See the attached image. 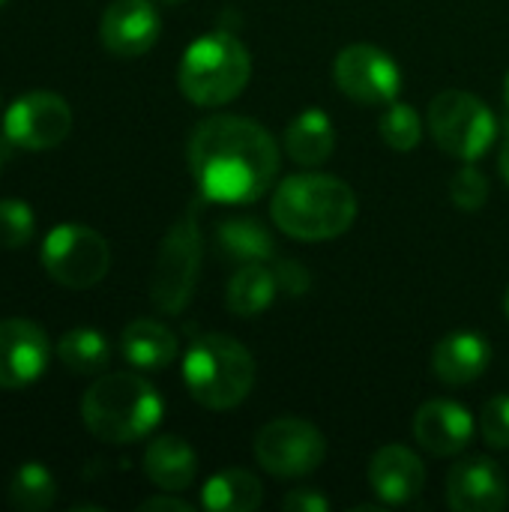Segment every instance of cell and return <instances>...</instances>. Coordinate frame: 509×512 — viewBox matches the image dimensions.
<instances>
[{
  "mask_svg": "<svg viewBox=\"0 0 509 512\" xmlns=\"http://www.w3.org/2000/svg\"><path fill=\"white\" fill-rule=\"evenodd\" d=\"M498 168H501V177L509 183V123L507 135H504V144H501V156H498Z\"/></svg>",
  "mask_w": 509,
  "mask_h": 512,
  "instance_id": "33",
  "label": "cell"
},
{
  "mask_svg": "<svg viewBox=\"0 0 509 512\" xmlns=\"http://www.w3.org/2000/svg\"><path fill=\"white\" fill-rule=\"evenodd\" d=\"M426 126L435 138V144L462 162L483 159L495 138H498V120L489 111V105L468 93V90H444L432 99Z\"/></svg>",
  "mask_w": 509,
  "mask_h": 512,
  "instance_id": "7",
  "label": "cell"
},
{
  "mask_svg": "<svg viewBox=\"0 0 509 512\" xmlns=\"http://www.w3.org/2000/svg\"><path fill=\"white\" fill-rule=\"evenodd\" d=\"M144 474L156 489L174 495V492H183L195 483L198 456L183 438L162 435V438L150 441L144 450Z\"/></svg>",
  "mask_w": 509,
  "mask_h": 512,
  "instance_id": "18",
  "label": "cell"
},
{
  "mask_svg": "<svg viewBox=\"0 0 509 512\" xmlns=\"http://www.w3.org/2000/svg\"><path fill=\"white\" fill-rule=\"evenodd\" d=\"M270 219L282 234L294 240H306V243L333 240L354 225L357 195L345 180L333 174H318V171L291 174L273 192Z\"/></svg>",
  "mask_w": 509,
  "mask_h": 512,
  "instance_id": "2",
  "label": "cell"
},
{
  "mask_svg": "<svg viewBox=\"0 0 509 512\" xmlns=\"http://www.w3.org/2000/svg\"><path fill=\"white\" fill-rule=\"evenodd\" d=\"M189 174L198 198L216 204H252L279 174V144L255 120L213 114L201 120L186 144Z\"/></svg>",
  "mask_w": 509,
  "mask_h": 512,
  "instance_id": "1",
  "label": "cell"
},
{
  "mask_svg": "<svg viewBox=\"0 0 509 512\" xmlns=\"http://www.w3.org/2000/svg\"><path fill=\"white\" fill-rule=\"evenodd\" d=\"M72 129V108L63 96L36 90L15 99L3 117L9 144L21 150H51L66 141Z\"/></svg>",
  "mask_w": 509,
  "mask_h": 512,
  "instance_id": "11",
  "label": "cell"
},
{
  "mask_svg": "<svg viewBox=\"0 0 509 512\" xmlns=\"http://www.w3.org/2000/svg\"><path fill=\"white\" fill-rule=\"evenodd\" d=\"M213 240H216V252H222L228 261H237V264H264L276 252L273 231L255 216L225 219L216 228Z\"/></svg>",
  "mask_w": 509,
  "mask_h": 512,
  "instance_id": "21",
  "label": "cell"
},
{
  "mask_svg": "<svg viewBox=\"0 0 509 512\" xmlns=\"http://www.w3.org/2000/svg\"><path fill=\"white\" fill-rule=\"evenodd\" d=\"M57 357L75 375H99L102 369H108L111 345L99 330L75 327L63 333V339L57 342Z\"/></svg>",
  "mask_w": 509,
  "mask_h": 512,
  "instance_id": "24",
  "label": "cell"
},
{
  "mask_svg": "<svg viewBox=\"0 0 509 512\" xmlns=\"http://www.w3.org/2000/svg\"><path fill=\"white\" fill-rule=\"evenodd\" d=\"M324 456L327 441L321 429L303 417H276L255 435L258 465L279 480H297L318 471Z\"/></svg>",
  "mask_w": 509,
  "mask_h": 512,
  "instance_id": "9",
  "label": "cell"
},
{
  "mask_svg": "<svg viewBox=\"0 0 509 512\" xmlns=\"http://www.w3.org/2000/svg\"><path fill=\"white\" fill-rule=\"evenodd\" d=\"M141 512H150V510H165V512H192V507L186 504V501H180V498H171V492L168 495H159V498H150V501H144Z\"/></svg>",
  "mask_w": 509,
  "mask_h": 512,
  "instance_id": "32",
  "label": "cell"
},
{
  "mask_svg": "<svg viewBox=\"0 0 509 512\" xmlns=\"http://www.w3.org/2000/svg\"><path fill=\"white\" fill-rule=\"evenodd\" d=\"M6 3H9V0H0V6H6Z\"/></svg>",
  "mask_w": 509,
  "mask_h": 512,
  "instance_id": "37",
  "label": "cell"
},
{
  "mask_svg": "<svg viewBox=\"0 0 509 512\" xmlns=\"http://www.w3.org/2000/svg\"><path fill=\"white\" fill-rule=\"evenodd\" d=\"M42 264L57 285L81 291L105 279L111 267V249L99 231L66 222L48 231L42 243Z\"/></svg>",
  "mask_w": 509,
  "mask_h": 512,
  "instance_id": "8",
  "label": "cell"
},
{
  "mask_svg": "<svg viewBox=\"0 0 509 512\" xmlns=\"http://www.w3.org/2000/svg\"><path fill=\"white\" fill-rule=\"evenodd\" d=\"M183 381L189 396L210 411H231L255 387V357L246 345L225 333L198 336L183 357Z\"/></svg>",
  "mask_w": 509,
  "mask_h": 512,
  "instance_id": "4",
  "label": "cell"
},
{
  "mask_svg": "<svg viewBox=\"0 0 509 512\" xmlns=\"http://www.w3.org/2000/svg\"><path fill=\"white\" fill-rule=\"evenodd\" d=\"M504 309H507V315H509V288H507V300H504Z\"/></svg>",
  "mask_w": 509,
  "mask_h": 512,
  "instance_id": "36",
  "label": "cell"
},
{
  "mask_svg": "<svg viewBox=\"0 0 509 512\" xmlns=\"http://www.w3.org/2000/svg\"><path fill=\"white\" fill-rule=\"evenodd\" d=\"M36 219L27 201L0 198V249H21L30 243Z\"/></svg>",
  "mask_w": 509,
  "mask_h": 512,
  "instance_id": "27",
  "label": "cell"
},
{
  "mask_svg": "<svg viewBox=\"0 0 509 512\" xmlns=\"http://www.w3.org/2000/svg\"><path fill=\"white\" fill-rule=\"evenodd\" d=\"M492 363V348L486 336L474 330H456L444 336L432 351V375L447 387H465L486 375Z\"/></svg>",
  "mask_w": 509,
  "mask_h": 512,
  "instance_id": "17",
  "label": "cell"
},
{
  "mask_svg": "<svg viewBox=\"0 0 509 512\" xmlns=\"http://www.w3.org/2000/svg\"><path fill=\"white\" fill-rule=\"evenodd\" d=\"M51 345L39 324L27 318L0 321V390H21L48 369Z\"/></svg>",
  "mask_w": 509,
  "mask_h": 512,
  "instance_id": "12",
  "label": "cell"
},
{
  "mask_svg": "<svg viewBox=\"0 0 509 512\" xmlns=\"http://www.w3.org/2000/svg\"><path fill=\"white\" fill-rule=\"evenodd\" d=\"M336 150V129L327 111L321 108H306L300 111L288 129H285V153L303 165V168H318L324 165Z\"/></svg>",
  "mask_w": 509,
  "mask_h": 512,
  "instance_id": "19",
  "label": "cell"
},
{
  "mask_svg": "<svg viewBox=\"0 0 509 512\" xmlns=\"http://www.w3.org/2000/svg\"><path fill=\"white\" fill-rule=\"evenodd\" d=\"M57 498V483L42 462H24L9 480V504L21 512L51 510Z\"/></svg>",
  "mask_w": 509,
  "mask_h": 512,
  "instance_id": "25",
  "label": "cell"
},
{
  "mask_svg": "<svg viewBox=\"0 0 509 512\" xmlns=\"http://www.w3.org/2000/svg\"><path fill=\"white\" fill-rule=\"evenodd\" d=\"M474 432L471 411L453 399H429L414 414V441L438 459L459 456L474 441Z\"/></svg>",
  "mask_w": 509,
  "mask_h": 512,
  "instance_id": "15",
  "label": "cell"
},
{
  "mask_svg": "<svg viewBox=\"0 0 509 512\" xmlns=\"http://www.w3.org/2000/svg\"><path fill=\"white\" fill-rule=\"evenodd\" d=\"M276 294H279V285H276L273 270H267L264 264H240V270L228 282L225 303L234 315L255 318L273 306Z\"/></svg>",
  "mask_w": 509,
  "mask_h": 512,
  "instance_id": "23",
  "label": "cell"
},
{
  "mask_svg": "<svg viewBox=\"0 0 509 512\" xmlns=\"http://www.w3.org/2000/svg\"><path fill=\"white\" fill-rule=\"evenodd\" d=\"M369 486L375 492V498L387 507H399L414 501L423 486H426V465L423 459L405 447V444H387L381 450H375V456L369 459Z\"/></svg>",
  "mask_w": 509,
  "mask_h": 512,
  "instance_id": "16",
  "label": "cell"
},
{
  "mask_svg": "<svg viewBox=\"0 0 509 512\" xmlns=\"http://www.w3.org/2000/svg\"><path fill=\"white\" fill-rule=\"evenodd\" d=\"M378 129H381L384 144L396 153H411L423 138V120H420L417 108L408 102H399V99H393L381 111Z\"/></svg>",
  "mask_w": 509,
  "mask_h": 512,
  "instance_id": "26",
  "label": "cell"
},
{
  "mask_svg": "<svg viewBox=\"0 0 509 512\" xmlns=\"http://www.w3.org/2000/svg\"><path fill=\"white\" fill-rule=\"evenodd\" d=\"M450 201L459 210H468V213L486 207V201H489V180H486V174L474 162H468L465 168H459L453 174V180H450Z\"/></svg>",
  "mask_w": 509,
  "mask_h": 512,
  "instance_id": "28",
  "label": "cell"
},
{
  "mask_svg": "<svg viewBox=\"0 0 509 512\" xmlns=\"http://www.w3.org/2000/svg\"><path fill=\"white\" fill-rule=\"evenodd\" d=\"M480 432H483V441L495 450H509V396H492L486 405H483V414H480Z\"/></svg>",
  "mask_w": 509,
  "mask_h": 512,
  "instance_id": "29",
  "label": "cell"
},
{
  "mask_svg": "<svg viewBox=\"0 0 509 512\" xmlns=\"http://www.w3.org/2000/svg\"><path fill=\"white\" fill-rule=\"evenodd\" d=\"M264 501V486L252 471L228 468L213 474L201 489V504L210 512H255Z\"/></svg>",
  "mask_w": 509,
  "mask_h": 512,
  "instance_id": "22",
  "label": "cell"
},
{
  "mask_svg": "<svg viewBox=\"0 0 509 512\" xmlns=\"http://www.w3.org/2000/svg\"><path fill=\"white\" fill-rule=\"evenodd\" d=\"M336 87L357 105H390L402 90V69L378 45L354 42L333 60Z\"/></svg>",
  "mask_w": 509,
  "mask_h": 512,
  "instance_id": "10",
  "label": "cell"
},
{
  "mask_svg": "<svg viewBox=\"0 0 509 512\" xmlns=\"http://www.w3.org/2000/svg\"><path fill=\"white\" fill-rule=\"evenodd\" d=\"M0 162H3V159H0Z\"/></svg>",
  "mask_w": 509,
  "mask_h": 512,
  "instance_id": "38",
  "label": "cell"
},
{
  "mask_svg": "<svg viewBox=\"0 0 509 512\" xmlns=\"http://www.w3.org/2000/svg\"><path fill=\"white\" fill-rule=\"evenodd\" d=\"M162 396L135 372L102 375L81 399L87 432L105 444H135L162 423Z\"/></svg>",
  "mask_w": 509,
  "mask_h": 512,
  "instance_id": "3",
  "label": "cell"
},
{
  "mask_svg": "<svg viewBox=\"0 0 509 512\" xmlns=\"http://www.w3.org/2000/svg\"><path fill=\"white\" fill-rule=\"evenodd\" d=\"M120 351L129 366L162 372L177 357V336L153 318H135L120 336Z\"/></svg>",
  "mask_w": 509,
  "mask_h": 512,
  "instance_id": "20",
  "label": "cell"
},
{
  "mask_svg": "<svg viewBox=\"0 0 509 512\" xmlns=\"http://www.w3.org/2000/svg\"><path fill=\"white\" fill-rule=\"evenodd\" d=\"M162 33V18L153 0H114L102 12L99 39L114 57L147 54Z\"/></svg>",
  "mask_w": 509,
  "mask_h": 512,
  "instance_id": "13",
  "label": "cell"
},
{
  "mask_svg": "<svg viewBox=\"0 0 509 512\" xmlns=\"http://www.w3.org/2000/svg\"><path fill=\"white\" fill-rule=\"evenodd\" d=\"M252 75L249 48L231 30H210L198 36L180 60V93L201 108H219L234 102Z\"/></svg>",
  "mask_w": 509,
  "mask_h": 512,
  "instance_id": "5",
  "label": "cell"
},
{
  "mask_svg": "<svg viewBox=\"0 0 509 512\" xmlns=\"http://www.w3.org/2000/svg\"><path fill=\"white\" fill-rule=\"evenodd\" d=\"M273 273H276V285H279V291L282 294H288V297H303L309 288H312V276H309V270L300 264V261H279L276 267H273Z\"/></svg>",
  "mask_w": 509,
  "mask_h": 512,
  "instance_id": "30",
  "label": "cell"
},
{
  "mask_svg": "<svg viewBox=\"0 0 509 512\" xmlns=\"http://www.w3.org/2000/svg\"><path fill=\"white\" fill-rule=\"evenodd\" d=\"M201 270V228L198 201H192L180 219L165 231L150 279V300L165 315H180L198 285Z\"/></svg>",
  "mask_w": 509,
  "mask_h": 512,
  "instance_id": "6",
  "label": "cell"
},
{
  "mask_svg": "<svg viewBox=\"0 0 509 512\" xmlns=\"http://www.w3.org/2000/svg\"><path fill=\"white\" fill-rule=\"evenodd\" d=\"M447 504L456 512H501L509 504L507 474L489 456L462 459L447 477Z\"/></svg>",
  "mask_w": 509,
  "mask_h": 512,
  "instance_id": "14",
  "label": "cell"
},
{
  "mask_svg": "<svg viewBox=\"0 0 509 512\" xmlns=\"http://www.w3.org/2000/svg\"><path fill=\"white\" fill-rule=\"evenodd\" d=\"M156 3H162V6H177V3H183V0H156Z\"/></svg>",
  "mask_w": 509,
  "mask_h": 512,
  "instance_id": "34",
  "label": "cell"
},
{
  "mask_svg": "<svg viewBox=\"0 0 509 512\" xmlns=\"http://www.w3.org/2000/svg\"><path fill=\"white\" fill-rule=\"evenodd\" d=\"M504 99H507V105H509V72H507V81H504Z\"/></svg>",
  "mask_w": 509,
  "mask_h": 512,
  "instance_id": "35",
  "label": "cell"
},
{
  "mask_svg": "<svg viewBox=\"0 0 509 512\" xmlns=\"http://www.w3.org/2000/svg\"><path fill=\"white\" fill-rule=\"evenodd\" d=\"M282 510L285 512H327L330 501L315 492V489H294L282 498Z\"/></svg>",
  "mask_w": 509,
  "mask_h": 512,
  "instance_id": "31",
  "label": "cell"
}]
</instances>
